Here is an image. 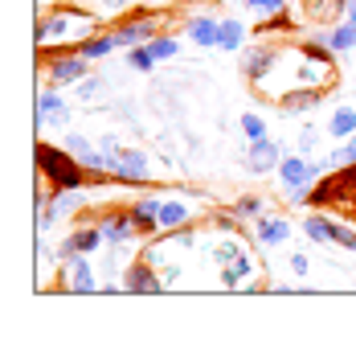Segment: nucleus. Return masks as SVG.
Masks as SVG:
<instances>
[{"instance_id":"7","label":"nucleus","mask_w":356,"mask_h":361,"mask_svg":"<svg viewBox=\"0 0 356 361\" xmlns=\"http://www.w3.org/2000/svg\"><path fill=\"white\" fill-rule=\"evenodd\" d=\"M98 230H103V243H111V247H127L135 234H139L132 209H111V214H103V218H98Z\"/></svg>"},{"instance_id":"25","label":"nucleus","mask_w":356,"mask_h":361,"mask_svg":"<svg viewBox=\"0 0 356 361\" xmlns=\"http://www.w3.org/2000/svg\"><path fill=\"white\" fill-rule=\"evenodd\" d=\"M111 49H119L111 33H107V37H87V42L78 45V54H82V58H90V62H94V58H107Z\"/></svg>"},{"instance_id":"39","label":"nucleus","mask_w":356,"mask_h":361,"mask_svg":"<svg viewBox=\"0 0 356 361\" xmlns=\"http://www.w3.org/2000/svg\"><path fill=\"white\" fill-rule=\"evenodd\" d=\"M58 4H70V0H58Z\"/></svg>"},{"instance_id":"30","label":"nucleus","mask_w":356,"mask_h":361,"mask_svg":"<svg viewBox=\"0 0 356 361\" xmlns=\"http://www.w3.org/2000/svg\"><path fill=\"white\" fill-rule=\"evenodd\" d=\"M152 54H156L160 62H168V58H177V54H180V42L160 33V37H152Z\"/></svg>"},{"instance_id":"38","label":"nucleus","mask_w":356,"mask_h":361,"mask_svg":"<svg viewBox=\"0 0 356 361\" xmlns=\"http://www.w3.org/2000/svg\"><path fill=\"white\" fill-rule=\"evenodd\" d=\"M98 4H103V8H111V13H119V8H127L132 0H98Z\"/></svg>"},{"instance_id":"1","label":"nucleus","mask_w":356,"mask_h":361,"mask_svg":"<svg viewBox=\"0 0 356 361\" xmlns=\"http://www.w3.org/2000/svg\"><path fill=\"white\" fill-rule=\"evenodd\" d=\"M94 29V17L82 13V8H58L49 13V21L37 25V45H62V42H74V49L87 42V33Z\"/></svg>"},{"instance_id":"34","label":"nucleus","mask_w":356,"mask_h":361,"mask_svg":"<svg viewBox=\"0 0 356 361\" xmlns=\"http://www.w3.org/2000/svg\"><path fill=\"white\" fill-rule=\"evenodd\" d=\"M238 255H242V247H238V243H217V247H213V263H217V267H225V263H234Z\"/></svg>"},{"instance_id":"36","label":"nucleus","mask_w":356,"mask_h":361,"mask_svg":"<svg viewBox=\"0 0 356 361\" xmlns=\"http://www.w3.org/2000/svg\"><path fill=\"white\" fill-rule=\"evenodd\" d=\"M160 279H164V288H177L180 279H184V275H180V263H164V275H160Z\"/></svg>"},{"instance_id":"26","label":"nucleus","mask_w":356,"mask_h":361,"mask_svg":"<svg viewBox=\"0 0 356 361\" xmlns=\"http://www.w3.org/2000/svg\"><path fill=\"white\" fill-rule=\"evenodd\" d=\"M127 62H132V70H144V74H148L160 58L152 54V42H148V45H135V49H127Z\"/></svg>"},{"instance_id":"35","label":"nucleus","mask_w":356,"mask_h":361,"mask_svg":"<svg viewBox=\"0 0 356 361\" xmlns=\"http://www.w3.org/2000/svg\"><path fill=\"white\" fill-rule=\"evenodd\" d=\"M315 144H319V132H315V128H303V132H299V144H295V148H299V152L307 157V152H315Z\"/></svg>"},{"instance_id":"18","label":"nucleus","mask_w":356,"mask_h":361,"mask_svg":"<svg viewBox=\"0 0 356 361\" xmlns=\"http://www.w3.org/2000/svg\"><path fill=\"white\" fill-rule=\"evenodd\" d=\"M250 271H254V259L242 250L234 263H225V267H222V283H225V288H242L246 279H250Z\"/></svg>"},{"instance_id":"9","label":"nucleus","mask_w":356,"mask_h":361,"mask_svg":"<svg viewBox=\"0 0 356 361\" xmlns=\"http://www.w3.org/2000/svg\"><path fill=\"white\" fill-rule=\"evenodd\" d=\"M287 157L283 152V144L279 140H258V144H246V169L250 173H270V169H279V160Z\"/></svg>"},{"instance_id":"23","label":"nucleus","mask_w":356,"mask_h":361,"mask_svg":"<svg viewBox=\"0 0 356 361\" xmlns=\"http://www.w3.org/2000/svg\"><path fill=\"white\" fill-rule=\"evenodd\" d=\"M189 222V205L184 202H164L160 205V230H180Z\"/></svg>"},{"instance_id":"14","label":"nucleus","mask_w":356,"mask_h":361,"mask_svg":"<svg viewBox=\"0 0 356 361\" xmlns=\"http://www.w3.org/2000/svg\"><path fill=\"white\" fill-rule=\"evenodd\" d=\"M189 37L205 49H213V45H222V21L217 17H209V13H197V17H189Z\"/></svg>"},{"instance_id":"29","label":"nucleus","mask_w":356,"mask_h":361,"mask_svg":"<svg viewBox=\"0 0 356 361\" xmlns=\"http://www.w3.org/2000/svg\"><path fill=\"white\" fill-rule=\"evenodd\" d=\"M246 8H254L258 17H283L287 13V0H246Z\"/></svg>"},{"instance_id":"11","label":"nucleus","mask_w":356,"mask_h":361,"mask_svg":"<svg viewBox=\"0 0 356 361\" xmlns=\"http://www.w3.org/2000/svg\"><path fill=\"white\" fill-rule=\"evenodd\" d=\"M62 288H66V292H98L94 271H90V259L82 255V250L66 259V279H62Z\"/></svg>"},{"instance_id":"13","label":"nucleus","mask_w":356,"mask_h":361,"mask_svg":"<svg viewBox=\"0 0 356 361\" xmlns=\"http://www.w3.org/2000/svg\"><path fill=\"white\" fill-rule=\"evenodd\" d=\"M37 123L42 128H66L70 123V107L62 103L58 90H42L37 94Z\"/></svg>"},{"instance_id":"3","label":"nucleus","mask_w":356,"mask_h":361,"mask_svg":"<svg viewBox=\"0 0 356 361\" xmlns=\"http://www.w3.org/2000/svg\"><path fill=\"white\" fill-rule=\"evenodd\" d=\"M37 169H42V177H49L53 189H82V164L66 148L37 144Z\"/></svg>"},{"instance_id":"2","label":"nucleus","mask_w":356,"mask_h":361,"mask_svg":"<svg viewBox=\"0 0 356 361\" xmlns=\"http://www.w3.org/2000/svg\"><path fill=\"white\" fill-rule=\"evenodd\" d=\"M319 173H324V160L319 164L315 160H303V152H295V157L287 152V157L279 160V180L291 189V205H307Z\"/></svg>"},{"instance_id":"4","label":"nucleus","mask_w":356,"mask_h":361,"mask_svg":"<svg viewBox=\"0 0 356 361\" xmlns=\"http://www.w3.org/2000/svg\"><path fill=\"white\" fill-rule=\"evenodd\" d=\"M111 177L123 180V185H148V180H152L148 152H139V148H123V157L111 160Z\"/></svg>"},{"instance_id":"21","label":"nucleus","mask_w":356,"mask_h":361,"mask_svg":"<svg viewBox=\"0 0 356 361\" xmlns=\"http://www.w3.org/2000/svg\"><path fill=\"white\" fill-rule=\"evenodd\" d=\"M70 247L82 250V255L98 250V247H103V230H98V226H78V230L70 234Z\"/></svg>"},{"instance_id":"40","label":"nucleus","mask_w":356,"mask_h":361,"mask_svg":"<svg viewBox=\"0 0 356 361\" xmlns=\"http://www.w3.org/2000/svg\"><path fill=\"white\" fill-rule=\"evenodd\" d=\"M148 4H152V0H148Z\"/></svg>"},{"instance_id":"15","label":"nucleus","mask_w":356,"mask_h":361,"mask_svg":"<svg viewBox=\"0 0 356 361\" xmlns=\"http://www.w3.org/2000/svg\"><path fill=\"white\" fill-rule=\"evenodd\" d=\"M319 99H324V90H319V87H299V90H291V94L279 99V111H283V115L315 111V107H319Z\"/></svg>"},{"instance_id":"24","label":"nucleus","mask_w":356,"mask_h":361,"mask_svg":"<svg viewBox=\"0 0 356 361\" xmlns=\"http://www.w3.org/2000/svg\"><path fill=\"white\" fill-rule=\"evenodd\" d=\"M332 218H324V214H307V222H303V234L312 238V243H332Z\"/></svg>"},{"instance_id":"10","label":"nucleus","mask_w":356,"mask_h":361,"mask_svg":"<svg viewBox=\"0 0 356 361\" xmlns=\"http://www.w3.org/2000/svg\"><path fill=\"white\" fill-rule=\"evenodd\" d=\"M279 62V49H270V45H250V49H242V74L258 87L262 78H267V70Z\"/></svg>"},{"instance_id":"33","label":"nucleus","mask_w":356,"mask_h":361,"mask_svg":"<svg viewBox=\"0 0 356 361\" xmlns=\"http://www.w3.org/2000/svg\"><path fill=\"white\" fill-rule=\"evenodd\" d=\"M103 87H107V82H103L98 74H87V78L78 82V99H82V103H90V99H94V94H98Z\"/></svg>"},{"instance_id":"20","label":"nucleus","mask_w":356,"mask_h":361,"mask_svg":"<svg viewBox=\"0 0 356 361\" xmlns=\"http://www.w3.org/2000/svg\"><path fill=\"white\" fill-rule=\"evenodd\" d=\"M217 49L242 54V49H246V25L234 21V17H225V21H222V45H217Z\"/></svg>"},{"instance_id":"37","label":"nucleus","mask_w":356,"mask_h":361,"mask_svg":"<svg viewBox=\"0 0 356 361\" xmlns=\"http://www.w3.org/2000/svg\"><path fill=\"white\" fill-rule=\"evenodd\" d=\"M291 271H295L299 279H307V271H312V263H307V255H291Z\"/></svg>"},{"instance_id":"22","label":"nucleus","mask_w":356,"mask_h":361,"mask_svg":"<svg viewBox=\"0 0 356 361\" xmlns=\"http://www.w3.org/2000/svg\"><path fill=\"white\" fill-rule=\"evenodd\" d=\"M328 132H332L340 144H344V140H352V135H356V111H352V107H340V111L332 115V123H328Z\"/></svg>"},{"instance_id":"31","label":"nucleus","mask_w":356,"mask_h":361,"mask_svg":"<svg viewBox=\"0 0 356 361\" xmlns=\"http://www.w3.org/2000/svg\"><path fill=\"white\" fill-rule=\"evenodd\" d=\"M332 243L336 247H344V250H356V230L352 226H344V222H336L332 226Z\"/></svg>"},{"instance_id":"27","label":"nucleus","mask_w":356,"mask_h":361,"mask_svg":"<svg viewBox=\"0 0 356 361\" xmlns=\"http://www.w3.org/2000/svg\"><path fill=\"white\" fill-rule=\"evenodd\" d=\"M242 135H246V144H258V140H267V123H262V115L246 111V115H242Z\"/></svg>"},{"instance_id":"17","label":"nucleus","mask_w":356,"mask_h":361,"mask_svg":"<svg viewBox=\"0 0 356 361\" xmlns=\"http://www.w3.org/2000/svg\"><path fill=\"white\" fill-rule=\"evenodd\" d=\"M324 45L332 54H352L356 49V21H340L332 33H324Z\"/></svg>"},{"instance_id":"5","label":"nucleus","mask_w":356,"mask_h":361,"mask_svg":"<svg viewBox=\"0 0 356 361\" xmlns=\"http://www.w3.org/2000/svg\"><path fill=\"white\" fill-rule=\"evenodd\" d=\"M87 74H90V58H82L78 49L62 54V58H49V82L53 87H78Z\"/></svg>"},{"instance_id":"8","label":"nucleus","mask_w":356,"mask_h":361,"mask_svg":"<svg viewBox=\"0 0 356 361\" xmlns=\"http://www.w3.org/2000/svg\"><path fill=\"white\" fill-rule=\"evenodd\" d=\"M66 152L78 160L87 173H94V177H107V157H103V148H98V144H90L87 135H66Z\"/></svg>"},{"instance_id":"12","label":"nucleus","mask_w":356,"mask_h":361,"mask_svg":"<svg viewBox=\"0 0 356 361\" xmlns=\"http://www.w3.org/2000/svg\"><path fill=\"white\" fill-rule=\"evenodd\" d=\"M123 288H127V292H139V295H156V292H164V279L156 275V267H152L148 259H139V263L127 267Z\"/></svg>"},{"instance_id":"32","label":"nucleus","mask_w":356,"mask_h":361,"mask_svg":"<svg viewBox=\"0 0 356 361\" xmlns=\"http://www.w3.org/2000/svg\"><path fill=\"white\" fill-rule=\"evenodd\" d=\"M98 148H103V157H107V177H111V160L123 157V144H119L115 135H98Z\"/></svg>"},{"instance_id":"16","label":"nucleus","mask_w":356,"mask_h":361,"mask_svg":"<svg viewBox=\"0 0 356 361\" xmlns=\"http://www.w3.org/2000/svg\"><path fill=\"white\" fill-rule=\"evenodd\" d=\"M254 238H258L262 247H279V243H287V238H291V222H287V218H258Z\"/></svg>"},{"instance_id":"6","label":"nucleus","mask_w":356,"mask_h":361,"mask_svg":"<svg viewBox=\"0 0 356 361\" xmlns=\"http://www.w3.org/2000/svg\"><path fill=\"white\" fill-rule=\"evenodd\" d=\"M111 37H115L119 49H135V45H148L152 37H160V21H156V17H135V21L115 25Z\"/></svg>"},{"instance_id":"28","label":"nucleus","mask_w":356,"mask_h":361,"mask_svg":"<svg viewBox=\"0 0 356 361\" xmlns=\"http://www.w3.org/2000/svg\"><path fill=\"white\" fill-rule=\"evenodd\" d=\"M262 209H267L262 197H242V202H234V214H238L242 222H258V218H262Z\"/></svg>"},{"instance_id":"19","label":"nucleus","mask_w":356,"mask_h":361,"mask_svg":"<svg viewBox=\"0 0 356 361\" xmlns=\"http://www.w3.org/2000/svg\"><path fill=\"white\" fill-rule=\"evenodd\" d=\"M303 13L307 21H328V17L344 21V0H303Z\"/></svg>"}]
</instances>
